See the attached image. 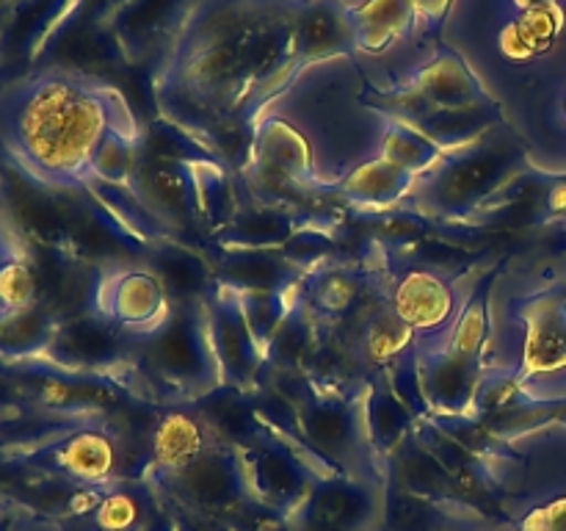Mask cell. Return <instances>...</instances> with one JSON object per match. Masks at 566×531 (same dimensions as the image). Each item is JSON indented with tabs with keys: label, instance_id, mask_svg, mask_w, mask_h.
<instances>
[{
	"label": "cell",
	"instance_id": "obj_1",
	"mask_svg": "<svg viewBox=\"0 0 566 531\" xmlns=\"http://www.w3.org/2000/svg\"><path fill=\"white\" fill-rule=\"evenodd\" d=\"M307 0H202L169 64L171 97L199 114L254 111L304 70L296 22Z\"/></svg>",
	"mask_w": 566,
	"mask_h": 531
},
{
	"label": "cell",
	"instance_id": "obj_2",
	"mask_svg": "<svg viewBox=\"0 0 566 531\" xmlns=\"http://www.w3.org/2000/svg\"><path fill=\"white\" fill-rule=\"evenodd\" d=\"M133 125L114 88L77 72L50 70L0 94L6 153L28 180L53 191H81L103 138Z\"/></svg>",
	"mask_w": 566,
	"mask_h": 531
},
{
	"label": "cell",
	"instance_id": "obj_3",
	"mask_svg": "<svg viewBox=\"0 0 566 531\" xmlns=\"http://www.w3.org/2000/svg\"><path fill=\"white\" fill-rule=\"evenodd\" d=\"M130 352H136L142 379L175 402L205 398L219 391L221 374L210 343L205 299L175 304L164 326L133 341Z\"/></svg>",
	"mask_w": 566,
	"mask_h": 531
},
{
	"label": "cell",
	"instance_id": "obj_4",
	"mask_svg": "<svg viewBox=\"0 0 566 531\" xmlns=\"http://www.w3.org/2000/svg\"><path fill=\"white\" fill-rule=\"evenodd\" d=\"M6 457L59 476L66 485L103 487L125 479L119 437L111 435L103 426H92L88 420L66 426L48 440L9 448Z\"/></svg>",
	"mask_w": 566,
	"mask_h": 531
},
{
	"label": "cell",
	"instance_id": "obj_5",
	"mask_svg": "<svg viewBox=\"0 0 566 531\" xmlns=\"http://www.w3.org/2000/svg\"><path fill=\"white\" fill-rule=\"evenodd\" d=\"M238 451H241L243 473H247L249 498L282 514L296 512L315 481L329 473L296 442L285 440L282 435H269V431L252 446H243Z\"/></svg>",
	"mask_w": 566,
	"mask_h": 531
},
{
	"label": "cell",
	"instance_id": "obj_6",
	"mask_svg": "<svg viewBox=\"0 0 566 531\" xmlns=\"http://www.w3.org/2000/svg\"><path fill=\"white\" fill-rule=\"evenodd\" d=\"M385 485L363 476L326 473L291 514L293 531H379Z\"/></svg>",
	"mask_w": 566,
	"mask_h": 531
},
{
	"label": "cell",
	"instance_id": "obj_7",
	"mask_svg": "<svg viewBox=\"0 0 566 531\" xmlns=\"http://www.w3.org/2000/svg\"><path fill=\"white\" fill-rule=\"evenodd\" d=\"M92 310L119 326L127 337L138 341L164 326L175 304L153 269L111 263V269L97 280Z\"/></svg>",
	"mask_w": 566,
	"mask_h": 531
},
{
	"label": "cell",
	"instance_id": "obj_8",
	"mask_svg": "<svg viewBox=\"0 0 566 531\" xmlns=\"http://www.w3.org/2000/svg\"><path fill=\"white\" fill-rule=\"evenodd\" d=\"M509 164L512 155L506 149L468 147L420 175V197L446 214H468L495 194Z\"/></svg>",
	"mask_w": 566,
	"mask_h": 531
},
{
	"label": "cell",
	"instance_id": "obj_9",
	"mask_svg": "<svg viewBox=\"0 0 566 531\" xmlns=\"http://www.w3.org/2000/svg\"><path fill=\"white\" fill-rule=\"evenodd\" d=\"M205 315H208V332L216 363H219L221 385L243 391L258 379L265 363V352L254 332L249 330L238 291L221 285V282L210 288V293L205 296Z\"/></svg>",
	"mask_w": 566,
	"mask_h": 531
},
{
	"label": "cell",
	"instance_id": "obj_10",
	"mask_svg": "<svg viewBox=\"0 0 566 531\" xmlns=\"http://www.w3.org/2000/svg\"><path fill=\"white\" fill-rule=\"evenodd\" d=\"M130 346L133 337H127L105 315H99L97 310H83L59 321L48 360L66 371L116 376L119 365L127 363Z\"/></svg>",
	"mask_w": 566,
	"mask_h": 531
},
{
	"label": "cell",
	"instance_id": "obj_11",
	"mask_svg": "<svg viewBox=\"0 0 566 531\" xmlns=\"http://www.w3.org/2000/svg\"><path fill=\"white\" fill-rule=\"evenodd\" d=\"M254 160L260 175L282 180L285 186H313V155L310 144L291 122L265 116L254 133Z\"/></svg>",
	"mask_w": 566,
	"mask_h": 531
},
{
	"label": "cell",
	"instance_id": "obj_12",
	"mask_svg": "<svg viewBox=\"0 0 566 531\" xmlns=\"http://www.w3.org/2000/svg\"><path fill=\"white\" fill-rule=\"evenodd\" d=\"M59 319L42 302L28 308H0V360L33 363L48 360Z\"/></svg>",
	"mask_w": 566,
	"mask_h": 531
},
{
	"label": "cell",
	"instance_id": "obj_13",
	"mask_svg": "<svg viewBox=\"0 0 566 531\" xmlns=\"http://www.w3.org/2000/svg\"><path fill=\"white\" fill-rule=\"evenodd\" d=\"M390 313L409 330H434L453 313V293L431 271H409L392 293Z\"/></svg>",
	"mask_w": 566,
	"mask_h": 531
},
{
	"label": "cell",
	"instance_id": "obj_14",
	"mask_svg": "<svg viewBox=\"0 0 566 531\" xmlns=\"http://www.w3.org/2000/svg\"><path fill=\"white\" fill-rule=\"evenodd\" d=\"M354 44L365 53H381L415 25L412 0H363L348 6Z\"/></svg>",
	"mask_w": 566,
	"mask_h": 531
},
{
	"label": "cell",
	"instance_id": "obj_15",
	"mask_svg": "<svg viewBox=\"0 0 566 531\" xmlns=\"http://www.w3.org/2000/svg\"><path fill=\"white\" fill-rule=\"evenodd\" d=\"M296 219L291 210L276 205H254L238 208L230 225L216 230V241L227 249H274L293 238Z\"/></svg>",
	"mask_w": 566,
	"mask_h": 531
},
{
	"label": "cell",
	"instance_id": "obj_16",
	"mask_svg": "<svg viewBox=\"0 0 566 531\" xmlns=\"http://www.w3.org/2000/svg\"><path fill=\"white\" fill-rule=\"evenodd\" d=\"M149 269H153L155 274H158V280L164 282L171 304L202 302L210 293L208 263H205L202 258H197L191 249L180 247V243H155V247L149 249Z\"/></svg>",
	"mask_w": 566,
	"mask_h": 531
},
{
	"label": "cell",
	"instance_id": "obj_17",
	"mask_svg": "<svg viewBox=\"0 0 566 531\" xmlns=\"http://www.w3.org/2000/svg\"><path fill=\"white\" fill-rule=\"evenodd\" d=\"M296 269L269 249H232L219 266V282L232 291H287Z\"/></svg>",
	"mask_w": 566,
	"mask_h": 531
},
{
	"label": "cell",
	"instance_id": "obj_18",
	"mask_svg": "<svg viewBox=\"0 0 566 531\" xmlns=\"http://www.w3.org/2000/svg\"><path fill=\"white\" fill-rule=\"evenodd\" d=\"M468 518H475V514L459 512L446 503L385 485V509H381V529L385 531H453Z\"/></svg>",
	"mask_w": 566,
	"mask_h": 531
},
{
	"label": "cell",
	"instance_id": "obj_19",
	"mask_svg": "<svg viewBox=\"0 0 566 531\" xmlns=\"http://www.w3.org/2000/svg\"><path fill=\"white\" fill-rule=\"evenodd\" d=\"M418 177L412 171L401 169L387 158L365 160L354 171H348L340 183V191L348 202L368 205V208H385V205L398 202L403 194L412 188Z\"/></svg>",
	"mask_w": 566,
	"mask_h": 531
},
{
	"label": "cell",
	"instance_id": "obj_20",
	"mask_svg": "<svg viewBox=\"0 0 566 531\" xmlns=\"http://www.w3.org/2000/svg\"><path fill=\"white\" fill-rule=\"evenodd\" d=\"M363 420L376 459H385V462L409 440V429H412L403 402L387 387H374L368 393Z\"/></svg>",
	"mask_w": 566,
	"mask_h": 531
},
{
	"label": "cell",
	"instance_id": "obj_21",
	"mask_svg": "<svg viewBox=\"0 0 566 531\" xmlns=\"http://www.w3.org/2000/svg\"><path fill=\"white\" fill-rule=\"evenodd\" d=\"M381 158L392 160L396 166L420 177L440 164L442 147L431 142L429 136H423L418 127L401 119H390L385 136H381Z\"/></svg>",
	"mask_w": 566,
	"mask_h": 531
},
{
	"label": "cell",
	"instance_id": "obj_22",
	"mask_svg": "<svg viewBox=\"0 0 566 531\" xmlns=\"http://www.w3.org/2000/svg\"><path fill=\"white\" fill-rule=\"evenodd\" d=\"M39 302V277L25 243L0 247V308H28Z\"/></svg>",
	"mask_w": 566,
	"mask_h": 531
},
{
	"label": "cell",
	"instance_id": "obj_23",
	"mask_svg": "<svg viewBox=\"0 0 566 531\" xmlns=\"http://www.w3.org/2000/svg\"><path fill=\"white\" fill-rule=\"evenodd\" d=\"M520 531H566V501L534 509L528 518H523Z\"/></svg>",
	"mask_w": 566,
	"mask_h": 531
},
{
	"label": "cell",
	"instance_id": "obj_24",
	"mask_svg": "<svg viewBox=\"0 0 566 531\" xmlns=\"http://www.w3.org/2000/svg\"><path fill=\"white\" fill-rule=\"evenodd\" d=\"M451 3L453 0H412L415 25L420 22V28H423L426 33L437 31V28L442 25V20L448 17V11H451Z\"/></svg>",
	"mask_w": 566,
	"mask_h": 531
},
{
	"label": "cell",
	"instance_id": "obj_25",
	"mask_svg": "<svg viewBox=\"0 0 566 531\" xmlns=\"http://www.w3.org/2000/svg\"><path fill=\"white\" fill-rule=\"evenodd\" d=\"M17 241L14 236V227H11V219H9V202H6V180L3 175H0V247H6V243Z\"/></svg>",
	"mask_w": 566,
	"mask_h": 531
},
{
	"label": "cell",
	"instance_id": "obj_26",
	"mask_svg": "<svg viewBox=\"0 0 566 531\" xmlns=\"http://www.w3.org/2000/svg\"><path fill=\"white\" fill-rule=\"evenodd\" d=\"M0 3H9V0H0Z\"/></svg>",
	"mask_w": 566,
	"mask_h": 531
},
{
	"label": "cell",
	"instance_id": "obj_27",
	"mask_svg": "<svg viewBox=\"0 0 566 531\" xmlns=\"http://www.w3.org/2000/svg\"><path fill=\"white\" fill-rule=\"evenodd\" d=\"M379 531H385V529H379Z\"/></svg>",
	"mask_w": 566,
	"mask_h": 531
}]
</instances>
